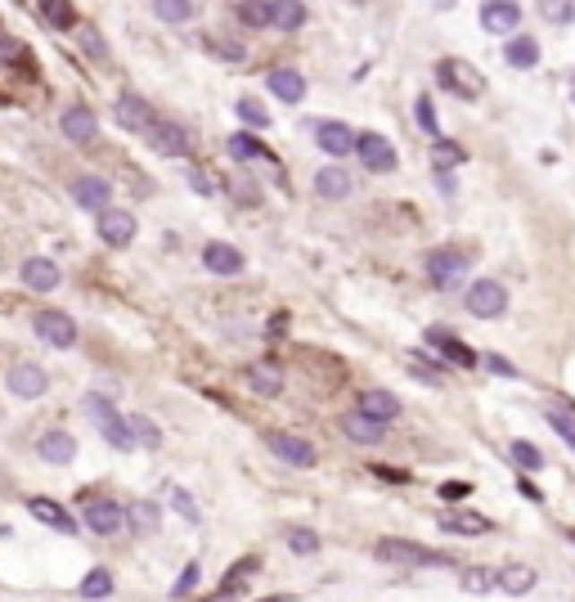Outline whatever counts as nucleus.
I'll use <instances>...</instances> for the list:
<instances>
[{
  "mask_svg": "<svg viewBox=\"0 0 575 602\" xmlns=\"http://www.w3.org/2000/svg\"><path fill=\"white\" fill-rule=\"evenodd\" d=\"M153 14H158V19H167V23H185V19L193 14V5H189V0H158Z\"/></svg>",
  "mask_w": 575,
  "mask_h": 602,
  "instance_id": "39",
  "label": "nucleus"
},
{
  "mask_svg": "<svg viewBox=\"0 0 575 602\" xmlns=\"http://www.w3.org/2000/svg\"><path fill=\"white\" fill-rule=\"evenodd\" d=\"M288 548H293V553H315L320 548V535L306 530V526H293V530H288Z\"/></svg>",
  "mask_w": 575,
  "mask_h": 602,
  "instance_id": "41",
  "label": "nucleus"
},
{
  "mask_svg": "<svg viewBox=\"0 0 575 602\" xmlns=\"http://www.w3.org/2000/svg\"><path fill=\"white\" fill-rule=\"evenodd\" d=\"M414 108H418V126H423L427 135H436V108H432V99L423 95V99H418Z\"/></svg>",
  "mask_w": 575,
  "mask_h": 602,
  "instance_id": "46",
  "label": "nucleus"
},
{
  "mask_svg": "<svg viewBox=\"0 0 575 602\" xmlns=\"http://www.w3.org/2000/svg\"><path fill=\"white\" fill-rule=\"evenodd\" d=\"M86 602H104L108 593H113V575H108V566H95L86 580H82V589H77Z\"/></svg>",
  "mask_w": 575,
  "mask_h": 602,
  "instance_id": "32",
  "label": "nucleus"
},
{
  "mask_svg": "<svg viewBox=\"0 0 575 602\" xmlns=\"http://www.w3.org/2000/svg\"><path fill=\"white\" fill-rule=\"evenodd\" d=\"M548 427H553V432H557L571 450H575V409H571V405H562V400H557V405L548 409Z\"/></svg>",
  "mask_w": 575,
  "mask_h": 602,
  "instance_id": "35",
  "label": "nucleus"
},
{
  "mask_svg": "<svg viewBox=\"0 0 575 602\" xmlns=\"http://www.w3.org/2000/svg\"><path fill=\"white\" fill-rule=\"evenodd\" d=\"M256 571H261V557H256V553H247V557H238V562H234V571H229V575L220 580V589H216V598H229V593H238V589H243V584H247V580H252Z\"/></svg>",
  "mask_w": 575,
  "mask_h": 602,
  "instance_id": "27",
  "label": "nucleus"
},
{
  "mask_svg": "<svg viewBox=\"0 0 575 602\" xmlns=\"http://www.w3.org/2000/svg\"><path fill=\"white\" fill-rule=\"evenodd\" d=\"M499 584V571H485V566H468L463 571V589L468 593H490Z\"/></svg>",
  "mask_w": 575,
  "mask_h": 602,
  "instance_id": "38",
  "label": "nucleus"
},
{
  "mask_svg": "<svg viewBox=\"0 0 575 602\" xmlns=\"http://www.w3.org/2000/svg\"><path fill=\"white\" fill-rule=\"evenodd\" d=\"M131 436H135V441H144V445H158V441H162V436H158V427H153L149 418H131Z\"/></svg>",
  "mask_w": 575,
  "mask_h": 602,
  "instance_id": "45",
  "label": "nucleus"
},
{
  "mask_svg": "<svg viewBox=\"0 0 575 602\" xmlns=\"http://www.w3.org/2000/svg\"><path fill=\"white\" fill-rule=\"evenodd\" d=\"M427 342H432L445 360H454L459 369H472V365H476V351H472V347H463V342H459L454 333H445V329H427Z\"/></svg>",
  "mask_w": 575,
  "mask_h": 602,
  "instance_id": "20",
  "label": "nucleus"
},
{
  "mask_svg": "<svg viewBox=\"0 0 575 602\" xmlns=\"http://www.w3.org/2000/svg\"><path fill=\"white\" fill-rule=\"evenodd\" d=\"M126 508H117L113 499H90L86 503V526L95 530V535H122L126 530Z\"/></svg>",
  "mask_w": 575,
  "mask_h": 602,
  "instance_id": "10",
  "label": "nucleus"
},
{
  "mask_svg": "<svg viewBox=\"0 0 575 602\" xmlns=\"http://www.w3.org/2000/svg\"><path fill=\"white\" fill-rule=\"evenodd\" d=\"M315 140H320V149L333 153V158H347V153L360 144V135H356L347 122H320V126H315Z\"/></svg>",
  "mask_w": 575,
  "mask_h": 602,
  "instance_id": "11",
  "label": "nucleus"
},
{
  "mask_svg": "<svg viewBox=\"0 0 575 602\" xmlns=\"http://www.w3.org/2000/svg\"><path fill=\"white\" fill-rule=\"evenodd\" d=\"M28 512H32L37 521H46L50 530H59V535H73V530H82V526L73 521V512H68V508H59L55 499H28Z\"/></svg>",
  "mask_w": 575,
  "mask_h": 602,
  "instance_id": "19",
  "label": "nucleus"
},
{
  "mask_svg": "<svg viewBox=\"0 0 575 602\" xmlns=\"http://www.w3.org/2000/svg\"><path fill=\"white\" fill-rule=\"evenodd\" d=\"M238 117H243L247 126H270V113H265L261 99H238Z\"/></svg>",
  "mask_w": 575,
  "mask_h": 602,
  "instance_id": "42",
  "label": "nucleus"
},
{
  "mask_svg": "<svg viewBox=\"0 0 575 602\" xmlns=\"http://www.w3.org/2000/svg\"><path fill=\"white\" fill-rule=\"evenodd\" d=\"M548 19H575V5H544Z\"/></svg>",
  "mask_w": 575,
  "mask_h": 602,
  "instance_id": "51",
  "label": "nucleus"
},
{
  "mask_svg": "<svg viewBox=\"0 0 575 602\" xmlns=\"http://www.w3.org/2000/svg\"><path fill=\"white\" fill-rule=\"evenodd\" d=\"M243 378H247V387H252L256 396H279V369H270V365H252Z\"/></svg>",
  "mask_w": 575,
  "mask_h": 602,
  "instance_id": "34",
  "label": "nucleus"
},
{
  "mask_svg": "<svg viewBox=\"0 0 575 602\" xmlns=\"http://www.w3.org/2000/svg\"><path fill=\"white\" fill-rule=\"evenodd\" d=\"M73 202H82L86 211H108V180H99V176H77L73 180Z\"/></svg>",
  "mask_w": 575,
  "mask_h": 602,
  "instance_id": "15",
  "label": "nucleus"
},
{
  "mask_svg": "<svg viewBox=\"0 0 575 602\" xmlns=\"http://www.w3.org/2000/svg\"><path fill=\"white\" fill-rule=\"evenodd\" d=\"M202 265L211 270V274H243V252L238 247H229V243H207L202 247Z\"/></svg>",
  "mask_w": 575,
  "mask_h": 602,
  "instance_id": "18",
  "label": "nucleus"
},
{
  "mask_svg": "<svg viewBox=\"0 0 575 602\" xmlns=\"http://www.w3.org/2000/svg\"><path fill=\"white\" fill-rule=\"evenodd\" d=\"M234 198H238L243 207H256V202H261V189H256V185H243V180H238V185H234Z\"/></svg>",
  "mask_w": 575,
  "mask_h": 602,
  "instance_id": "49",
  "label": "nucleus"
},
{
  "mask_svg": "<svg viewBox=\"0 0 575 602\" xmlns=\"http://www.w3.org/2000/svg\"><path fill=\"white\" fill-rule=\"evenodd\" d=\"M144 140H149L158 153H167V158H185V153H189V135H185L176 122H153Z\"/></svg>",
  "mask_w": 575,
  "mask_h": 602,
  "instance_id": "14",
  "label": "nucleus"
},
{
  "mask_svg": "<svg viewBox=\"0 0 575 602\" xmlns=\"http://www.w3.org/2000/svg\"><path fill=\"white\" fill-rule=\"evenodd\" d=\"M37 14H41L50 28H82L77 10H73V5H59V0H41V5H37Z\"/></svg>",
  "mask_w": 575,
  "mask_h": 602,
  "instance_id": "33",
  "label": "nucleus"
},
{
  "mask_svg": "<svg viewBox=\"0 0 575 602\" xmlns=\"http://www.w3.org/2000/svg\"><path fill=\"white\" fill-rule=\"evenodd\" d=\"M571 99H575V77H571Z\"/></svg>",
  "mask_w": 575,
  "mask_h": 602,
  "instance_id": "54",
  "label": "nucleus"
},
{
  "mask_svg": "<svg viewBox=\"0 0 575 602\" xmlns=\"http://www.w3.org/2000/svg\"><path fill=\"white\" fill-rule=\"evenodd\" d=\"M86 414L95 418V427H99L117 450H131V445H135V436H131V418H122V414L113 409V400H104V396H86Z\"/></svg>",
  "mask_w": 575,
  "mask_h": 602,
  "instance_id": "4",
  "label": "nucleus"
},
{
  "mask_svg": "<svg viewBox=\"0 0 575 602\" xmlns=\"http://www.w3.org/2000/svg\"><path fill=\"white\" fill-rule=\"evenodd\" d=\"M229 158H238V162H247V158H270V149L261 144V140H252V135H234L229 140ZM274 162V158H270Z\"/></svg>",
  "mask_w": 575,
  "mask_h": 602,
  "instance_id": "36",
  "label": "nucleus"
},
{
  "mask_svg": "<svg viewBox=\"0 0 575 602\" xmlns=\"http://www.w3.org/2000/svg\"><path fill=\"white\" fill-rule=\"evenodd\" d=\"M193 584H198V562H189V566H185V575H180V580L171 584V598H185V593H189Z\"/></svg>",
  "mask_w": 575,
  "mask_h": 602,
  "instance_id": "47",
  "label": "nucleus"
},
{
  "mask_svg": "<svg viewBox=\"0 0 575 602\" xmlns=\"http://www.w3.org/2000/svg\"><path fill=\"white\" fill-rule=\"evenodd\" d=\"M499 589H503V593H512V598H521V593H530V589H535V571H530V566H521V562H512V566H503V571H499Z\"/></svg>",
  "mask_w": 575,
  "mask_h": 602,
  "instance_id": "29",
  "label": "nucleus"
},
{
  "mask_svg": "<svg viewBox=\"0 0 575 602\" xmlns=\"http://www.w3.org/2000/svg\"><path fill=\"white\" fill-rule=\"evenodd\" d=\"M521 23V10L508 5V0H490V5H481V28L485 32H512Z\"/></svg>",
  "mask_w": 575,
  "mask_h": 602,
  "instance_id": "24",
  "label": "nucleus"
},
{
  "mask_svg": "<svg viewBox=\"0 0 575 602\" xmlns=\"http://www.w3.org/2000/svg\"><path fill=\"white\" fill-rule=\"evenodd\" d=\"M265 445L274 450V459H283L288 468H315V445L306 441V436H293V432H270L265 436Z\"/></svg>",
  "mask_w": 575,
  "mask_h": 602,
  "instance_id": "7",
  "label": "nucleus"
},
{
  "mask_svg": "<svg viewBox=\"0 0 575 602\" xmlns=\"http://www.w3.org/2000/svg\"><path fill=\"white\" fill-rule=\"evenodd\" d=\"M360 162L373 171V176H387V171H396V149H391V140L387 135H378V131H360Z\"/></svg>",
  "mask_w": 575,
  "mask_h": 602,
  "instance_id": "8",
  "label": "nucleus"
},
{
  "mask_svg": "<svg viewBox=\"0 0 575 602\" xmlns=\"http://www.w3.org/2000/svg\"><path fill=\"white\" fill-rule=\"evenodd\" d=\"M517 490H521V494H526V499H530V503H539V499H544V490H535V486H530V481H517Z\"/></svg>",
  "mask_w": 575,
  "mask_h": 602,
  "instance_id": "52",
  "label": "nucleus"
},
{
  "mask_svg": "<svg viewBox=\"0 0 575 602\" xmlns=\"http://www.w3.org/2000/svg\"><path fill=\"white\" fill-rule=\"evenodd\" d=\"M265 86H270L283 104H302V99H306V77H302L297 68H274V73L265 77Z\"/></svg>",
  "mask_w": 575,
  "mask_h": 602,
  "instance_id": "17",
  "label": "nucleus"
},
{
  "mask_svg": "<svg viewBox=\"0 0 575 602\" xmlns=\"http://www.w3.org/2000/svg\"><path fill=\"white\" fill-rule=\"evenodd\" d=\"M82 46L90 50V59H99V64H108V46L99 41V32H95V23H82Z\"/></svg>",
  "mask_w": 575,
  "mask_h": 602,
  "instance_id": "44",
  "label": "nucleus"
},
{
  "mask_svg": "<svg viewBox=\"0 0 575 602\" xmlns=\"http://www.w3.org/2000/svg\"><path fill=\"white\" fill-rule=\"evenodd\" d=\"M315 189H320L324 198H347V194H351V176H347L342 167H324V171L315 176Z\"/></svg>",
  "mask_w": 575,
  "mask_h": 602,
  "instance_id": "31",
  "label": "nucleus"
},
{
  "mask_svg": "<svg viewBox=\"0 0 575 602\" xmlns=\"http://www.w3.org/2000/svg\"><path fill=\"white\" fill-rule=\"evenodd\" d=\"M37 454H41L46 463L64 468V463H73V459H77V441H73L68 432H46V436L37 441Z\"/></svg>",
  "mask_w": 575,
  "mask_h": 602,
  "instance_id": "22",
  "label": "nucleus"
},
{
  "mask_svg": "<svg viewBox=\"0 0 575 602\" xmlns=\"http://www.w3.org/2000/svg\"><path fill=\"white\" fill-rule=\"evenodd\" d=\"M468 311H472L476 320H499V315L508 311L503 283H499V279H476V283L468 288Z\"/></svg>",
  "mask_w": 575,
  "mask_h": 602,
  "instance_id": "6",
  "label": "nucleus"
},
{
  "mask_svg": "<svg viewBox=\"0 0 575 602\" xmlns=\"http://www.w3.org/2000/svg\"><path fill=\"white\" fill-rule=\"evenodd\" d=\"M238 19H247V23H256V28H302L306 23V5H297V0H288V5H238Z\"/></svg>",
  "mask_w": 575,
  "mask_h": 602,
  "instance_id": "2",
  "label": "nucleus"
},
{
  "mask_svg": "<svg viewBox=\"0 0 575 602\" xmlns=\"http://www.w3.org/2000/svg\"><path fill=\"white\" fill-rule=\"evenodd\" d=\"M23 283L32 292H55L59 288V265L46 261V256H32V261H23Z\"/></svg>",
  "mask_w": 575,
  "mask_h": 602,
  "instance_id": "23",
  "label": "nucleus"
},
{
  "mask_svg": "<svg viewBox=\"0 0 575 602\" xmlns=\"http://www.w3.org/2000/svg\"><path fill=\"white\" fill-rule=\"evenodd\" d=\"M360 414L387 427L391 418H400V400L391 391H360Z\"/></svg>",
  "mask_w": 575,
  "mask_h": 602,
  "instance_id": "21",
  "label": "nucleus"
},
{
  "mask_svg": "<svg viewBox=\"0 0 575 602\" xmlns=\"http://www.w3.org/2000/svg\"><path fill=\"white\" fill-rule=\"evenodd\" d=\"M37 338L55 351H68L77 342V324L64 311H37Z\"/></svg>",
  "mask_w": 575,
  "mask_h": 602,
  "instance_id": "9",
  "label": "nucleus"
},
{
  "mask_svg": "<svg viewBox=\"0 0 575 602\" xmlns=\"http://www.w3.org/2000/svg\"><path fill=\"white\" fill-rule=\"evenodd\" d=\"M468 494H472L468 481H445V486H441V499H445V503H459V499H468Z\"/></svg>",
  "mask_w": 575,
  "mask_h": 602,
  "instance_id": "48",
  "label": "nucleus"
},
{
  "mask_svg": "<svg viewBox=\"0 0 575 602\" xmlns=\"http://www.w3.org/2000/svg\"><path fill=\"white\" fill-rule=\"evenodd\" d=\"M436 77H441V86H450V95H459V99H481V95H485V77H481L468 59H441Z\"/></svg>",
  "mask_w": 575,
  "mask_h": 602,
  "instance_id": "3",
  "label": "nucleus"
},
{
  "mask_svg": "<svg viewBox=\"0 0 575 602\" xmlns=\"http://www.w3.org/2000/svg\"><path fill=\"white\" fill-rule=\"evenodd\" d=\"M117 122H122L126 131H135V135H149V126H153L158 117H153V108L144 104V95H122V99H117Z\"/></svg>",
  "mask_w": 575,
  "mask_h": 602,
  "instance_id": "13",
  "label": "nucleus"
},
{
  "mask_svg": "<svg viewBox=\"0 0 575 602\" xmlns=\"http://www.w3.org/2000/svg\"><path fill=\"white\" fill-rule=\"evenodd\" d=\"M503 59H508L512 68H535V64H539V41H535V37H512L508 50H503Z\"/></svg>",
  "mask_w": 575,
  "mask_h": 602,
  "instance_id": "30",
  "label": "nucleus"
},
{
  "mask_svg": "<svg viewBox=\"0 0 575 602\" xmlns=\"http://www.w3.org/2000/svg\"><path fill=\"white\" fill-rule=\"evenodd\" d=\"M441 530H450V535H485L490 521L481 512H445L441 517Z\"/></svg>",
  "mask_w": 575,
  "mask_h": 602,
  "instance_id": "28",
  "label": "nucleus"
},
{
  "mask_svg": "<svg viewBox=\"0 0 575 602\" xmlns=\"http://www.w3.org/2000/svg\"><path fill=\"white\" fill-rule=\"evenodd\" d=\"M508 454H512V463H517V468H526V472H539V468H544V454H539L530 441H512V445H508Z\"/></svg>",
  "mask_w": 575,
  "mask_h": 602,
  "instance_id": "37",
  "label": "nucleus"
},
{
  "mask_svg": "<svg viewBox=\"0 0 575 602\" xmlns=\"http://www.w3.org/2000/svg\"><path fill=\"white\" fill-rule=\"evenodd\" d=\"M99 234H104V243L126 247V243L135 238V216H131V211H122V207H108V211L99 216Z\"/></svg>",
  "mask_w": 575,
  "mask_h": 602,
  "instance_id": "16",
  "label": "nucleus"
},
{
  "mask_svg": "<svg viewBox=\"0 0 575 602\" xmlns=\"http://www.w3.org/2000/svg\"><path fill=\"white\" fill-rule=\"evenodd\" d=\"M171 503H176V508H180V512H185L189 521H198V512H193V503H189V494H180V490H176V494H171Z\"/></svg>",
  "mask_w": 575,
  "mask_h": 602,
  "instance_id": "50",
  "label": "nucleus"
},
{
  "mask_svg": "<svg viewBox=\"0 0 575 602\" xmlns=\"http://www.w3.org/2000/svg\"><path fill=\"white\" fill-rule=\"evenodd\" d=\"M10 391H14L19 400H37V396L50 391V378H46V369H37V365H14V369H10Z\"/></svg>",
  "mask_w": 575,
  "mask_h": 602,
  "instance_id": "12",
  "label": "nucleus"
},
{
  "mask_svg": "<svg viewBox=\"0 0 575 602\" xmlns=\"http://www.w3.org/2000/svg\"><path fill=\"white\" fill-rule=\"evenodd\" d=\"M95 131H99V122H95V113H90L86 104H73V108L64 113V135H68V140L86 144V140H90Z\"/></svg>",
  "mask_w": 575,
  "mask_h": 602,
  "instance_id": "25",
  "label": "nucleus"
},
{
  "mask_svg": "<svg viewBox=\"0 0 575 602\" xmlns=\"http://www.w3.org/2000/svg\"><path fill=\"white\" fill-rule=\"evenodd\" d=\"M485 365H490L494 374H512V365H508V360H499V356H485Z\"/></svg>",
  "mask_w": 575,
  "mask_h": 602,
  "instance_id": "53",
  "label": "nucleus"
},
{
  "mask_svg": "<svg viewBox=\"0 0 575 602\" xmlns=\"http://www.w3.org/2000/svg\"><path fill=\"white\" fill-rule=\"evenodd\" d=\"M342 432H347L351 441H360V445H378L387 427H382V423H373V418H365V414L356 409V414H342Z\"/></svg>",
  "mask_w": 575,
  "mask_h": 602,
  "instance_id": "26",
  "label": "nucleus"
},
{
  "mask_svg": "<svg viewBox=\"0 0 575 602\" xmlns=\"http://www.w3.org/2000/svg\"><path fill=\"white\" fill-rule=\"evenodd\" d=\"M571 539H575V530H571Z\"/></svg>",
  "mask_w": 575,
  "mask_h": 602,
  "instance_id": "55",
  "label": "nucleus"
},
{
  "mask_svg": "<svg viewBox=\"0 0 575 602\" xmlns=\"http://www.w3.org/2000/svg\"><path fill=\"white\" fill-rule=\"evenodd\" d=\"M373 553H378V562H396V566H450L454 562L450 553H436L414 539H378Z\"/></svg>",
  "mask_w": 575,
  "mask_h": 602,
  "instance_id": "1",
  "label": "nucleus"
},
{
  "mask_svg": "<svg viewBox=\"0 0 575 602\" xmlns=\"http://www.w3.org/2000/svg\"><path fill=\"white\" fill-rule=\"evenodd\" d=\"M131 521L140 526V530H158V521H162V512H158V503H131Z\"/></svg>",
  "mask_w": 575,
  "mask_h": 602,
  "instance_id": "40",
  "label": "nucleus"
},
{
  "mask_svg": "<svg viewBox=\"0 0 575 602\" xmlns=\"http://www.w3.org/2000/svg\"><path fill=\"white\" fill-rule=\"evenodd\" d=\"M459 162H463V149L459 144H445V140L432 144V167H459Z\"/></svg>",
  "mask_w": 575,
  "mask_h": 602,
  "instance_id": "43",
  "label": "nucleus"
},
{
  "mask_svg": "<svg viewBox=\"0 0 575 602\" xmlns=\"http://www.w3.org/2000/svg\"><path fill=\"white\" fill-rule=\"evenodd\" d=\"M463 274H468V252L463 247H436V252H427V279L436 288H459Z\"/></svg>",
  "mask_w": 575,
  "mask_h": 602,
  "instance_id": "5",
  "label": "nucleus"
}]
</instances>
